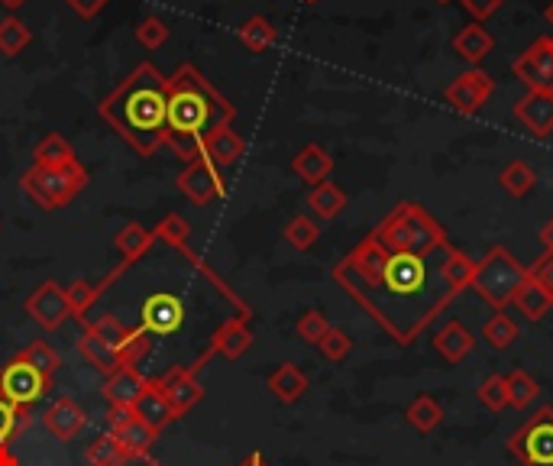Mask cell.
Wrapping results in <instances>:
<instances>
[{"label":"cell","mask_w":553,"mask_h":466,"mask_svg":"<svg viewBox=\"0 0 553 466\" xmlns=\"http://www.w3.org/2000/svg\"><path fill=\"white\" fill-rule=\"evenodd\" d=\"M136 415H140L146 424H152V428H156V431H162L165 424L178 421V418H175V411H172V405L165 402V395H162V389H159V382H156V379H149V386H146V392H143V399L136 402Z\"/></svg>","instance_id":"27"},{"label":"cell","mask_w":553,"mask_h":466,"mask_svg":"<svg viewBox=\"0 0 553 466\" xmlns=\"http://www.w3.org/2000/svg\"><path fill=\"white\" fill-rule=\"evenodd\" d=\"M482 337H486V344L492 350H508L521 337V327L515 324V318H511L508 311H495L486 321V327H482Z\"/></svg>","instance_id":"32"},{"label":"cell","mask_w":553,"mask_h":466,"mask_svg":"<svg viewBox=\"0 0 553 466\" xmlns=\"http://www.w3.org/2000/svg\"><path fill=\"white\" fill-rule=\"evenodd\" d=\"M85 331H91V334H98L104 344H110V347H123L130 340V334H133V327H127L123 321H117L114 314H104V318H98V321H85Z\"/></svg>","instance_id":"41"},{"label":"cell","mask_w":553,"mask_h":466,"mask_svg":"<svg viewBox=\"0 0 553 466\" xmlns=\"http://www.w3.org/2000/svg\"><path fill=\"white\" fill-rule=\"evenodd\" d=\"M65 4L72 7L81 20H94V17H98V13L110 4V0H65Z\"/></svg>","instance_id":"50"},{"label":"cell","mask_w":553,"mask_h":466,"mask_svg":"<svg viewBox=\"0 0 553 466\" xmlns=\"http://www.w3.org/2000/svg\"><path fill=\"white\" fill-rule=\"evenodd\" d=\"M0 4H4L7 10H20V7L26 4V0H0Z\"/></svg>","instance_id":"56"},{"label":"cell","mask_w":553,"mask_h":466,"mask_svg":"<svg viewBox=\"0 0 553 466\" xmlns=\"http://www.w3.org/2000/svg\"><path fill=\"white\" fill-rule=\"evenodd\" d=\"M492 91H495L492 75H486L482 68H469V72L453 78V85L444 91V101L453 107L456 114L473 117V114L482 111V104L492 98Z\"/></svg>","instance_id":"10"},{"label":"cell","mask_w":553,"mask_h":466,"mask_svg":"<svg viewBox=\"0 0 553 466\" xmlns=\"http://www.w3.org/2000/svg\"><path fill=\"white\" fill-rule=\"evenodd\" d=\"M149 334L143 331V327H133V334H130V340L127 344L120 347V356H123V366H136L143 360V356L149 353Z\"/></svg>","instance_id":"47"},{"label":"cell","mask_w":553,"mask_h":466,"mask_svg":"<svg viewBox=\"0 0 553 466\" xmlns=\"http://www.w3.org/2000/svg\"><path fill=\"white\" fill-rule=\"evenodd\" d=\"M136 39H140L143 49H162L165 43H169V23H165L162 17H146L140 26H136Z\"/></svg>","instance_id":"46"},{"label":"cell","mask_w":553,"mask_h":466,"mask_svg":"<svg viewBox=\"0 0 553 466\" xmlns=\"http://www.w3.org/2000/svg\"><path fill=\"white\" fill-rule=\"evenodd\" d=\"M541 243H544V250L547 253H553V217L544 224V230H541Z\"/></svg>","instance_id":"52"},{"label":"cell","mask_w":553,"mask_h":466,"mask_svg":"<svg viewBox=\"0 0 553 466\" xmlns=\"http://www.w3.org/2000/svg\"><path fill=\"white\" fill-rule=\"evenodd\" d=\"M33 421V405H13L10 399L0 395V447H7L20 431L30 428Z\"/></svg>","instance_id":"31"},{"label":"cell","mask_w":553,"mask_h":466,"mask_svg":"<svg viewBox=\"0 0 553 466\" xmlns=\"http://www.w3.org/2000/svg\"><path fill=\"white\" fill-rule=\"evenodd\" d=\"M250 347H253L250 321L237 318V314L220 324L217 331L211 334V344H207V350H211L214 356H224V360H240V356Z\"/></svg>","instance_id":"16"},{"label":"cell","mask_w":553,"mask_h":466,"mask_svg":"<svg viewBox=\"0 0 553 466\" xmlns=\"http://www.w3.org/2000/svg\"><path fill=\"white\" fill-rule=\"evenodd\" d=\"M133 415H136V408H130V405H110L107 408V431L123 428V424H127Z\"/></svg>","instance_id":"51"},{"label":"cell","mask_w":553,"mask_h":466,"mask_svg":"<svg viewBox=\"0 0 553 466\" xmlns=\"http://www.w3.org/2000/svg\"><path fill=\"white\" fill-rule=\"evenodd\" d=\"M143 331L149 337H159V334H175L178 327L185 324V305L182 298L172 295V292H159V295H149L143 301Z\"/></svg>","instance_id":"12"},{"label":"cell","mask_w":553,"mask_h":466,"mask_svg":"<svg viewBox=\"0 0 553 466\" xmlns=\"http://www.w3.org/2000/svg\"><path fill=\"white\" fill-rule=\"evenodd\" d=\"M437 4H450V0H437Z\"/></svg>","instance_id":"58"},{"label":"cell","mask_w":553,"mask_h":466,"mask_svg":"<svg viewBox=\"0 0 553 466\" xmlns=\"http://www.w3.org/2000/svg\"><path fill=\"white\" fill-rule=\"evenodd\" d=\"M240 466H269V463H266V457H262V454H259V450H253V454H250V457H246V460H243Z\"/></svg>","instance_id":"55"},{"label":"cell","mask_w":553,"mask_h":466,"mask_svg":"<svg viewBox=\"0 0 553 466\" xmlns=\"http://www.w3.org/2000/svg\"><path fill=\"white\" fill-rule=\"evenodd\" d=\"M20 356L30 366H36L43 376H49V379H55V373H59V366H62V353L55 347H49L46 340H33L30 347L20 350Z\"/></svg>","instance_id":"39"},{"label":"cell","mask_w":553,"mask_h":466,"mask_svg":"<svg viewBox=\"0 0 553 466\" xmlns=\"http://www.w3.org/2000/svg\"><path fill=\"white\" fill-rule=\"evenodd\" d=\"M508 454L521 466H553V405H541L508 437Z\"/></svg>","instance_id":"6"},{"label":"cell","mask_w":553,"mask_h":466,"mask_svg":"<svg viewBox=\"0 0 553 466\" xmlns=\"http://www.w3.org/2000/svg\"><path fill=\"white\" fill-rule=\"evenodd\" d=\"M214 360V353L211 350H201L198 353V360L191 363V366H175V369H169L165 376H159L156 382H159V389H162V395H165V402L172 405V411H175V418H182V415H188L191 408H195L198 402H201V395H204V389H201V382H198V373Z\"/></svg>","instance_id":"7"},{"label":"cell","mask_w":553,"mask_h":466,"mask_svg":"<svg viewBox=\"0 0 553 466\" xmlns=\"http://www.w3.org/2000/svg\"><path fill=\"white\" fill-rule=\"evenodd\" d=\"M43 424H46V431L55 437L59 444H72L75 437L85 431V424H88V411L81 408L72 395H59L46 411H43Z\"/></svg>","instance_id":"14"},{"label":"cell","mask_w":553,"mask_h":466,"mask_svg":"<svg viewBox=\"0 0 553 466\" xmlns=\"http://www.w3.org/2000/svg\"><path fill=\"white\" fill-rule=\"evenodd\" d=\"M550 46H553V36H550Z\"/></svg>","instance_id":"60"},{"label":"cell","mask_w":553,"mask_h":466,"mask_svg":"<svg viewBox=\"0 0 553 466\" xmlns=\"http://www.w3.org/2000/svg\"><path fill=\"white\" fill-rule=\"evenodd\" d=\"M49 389H55V379L43 376L36 366L26 363L20 353L0 369V395L10 399L13 405H33L43 399Z\"/></svg>","instance_id":"8"},{"label":"cell","mask_w":553,"mask_h":466,"mask_svg":"<svg viewBox=\"0 0 553 466\" xmlns=\"http://www.w3.org/2000/svg\"><path fill=\"white\" fill-rule=\"evenodd\" d=\"M444 415H447L444 405H440L431 392L414 395L411 405L405 408V421H408L418 434H431V431H437L440 424H444Z\"/></svg>","instance_id":"24"},{"label":"cell","mask_w":553,"mask_h":466,"mask_svg":"<svg viewBox=\"0 0 553 466\" xmlns=\"http://www.w3.org/2000/svg\"><path fill=\"white\" fill-rule=\"evenodd\" d=\"M75 159L78 156H75L72 143H68L65 136H59V133L43 136V140H39L36 149H33V166H49V169H55V166H68V162H75Z\"/></svg>","instance_id":"30"},{"label":"cell","mask_w":553,"mask_h":466,"mask_svg":"<svg viewBox=\"0 0 553 466\" xmlns=\"http://www.w3.org/2000/svg\"><path fill=\"white\" fill-rule=\"evenodd\" d=\"M528 279H534L544 292L553 295V253H544L541 259H537V263H531Z\"/></svg>","instance_id":"48"},{"label":"cell","mask_w":553,"mask_h":466,"mask_svg":"<svg viewBox=\"0 0 553 466\" xmlns=\"http://www.w3.org/2000/svg\"><path fill=\"white\" fill-rule=\"evenodd\" d=\"M511 305H515L531 324H537V321H544L547 314H550V308H553V295L544 292L534 279H524L521 289L515 292V298H511Z\"/></svg>","instance_id":"26"},{"label":"cell","mask_w":553,"mask_h":466,"mask_svg":"<svg viewBox=\"0 0 553 466\" xmlns=\"http://www.w3.org/2000/svg\"><path fill=\"white\" fill-rule=\"evenodd\" d=\"M524 279H528V266L515 259V253H508L505 246H492L476 263V276L469 289L482 301H489L495 311H505Z\"/></svg>","instance_id":"4"},{"label":"cell","mask_w":553,"mask_h":466,"mask_svg":"<svg viewBox=\"0 0 553 466\" xmlns=\"http://www.w3.org/2000/svg\"><path fill=\"white\" fill-rule=\"evenodd\" d=\"M476 399H479V405H486L489 411H505L508 408V382H505V376H499V373H492V376H486L479 382V389H476Z\"/></svg>","instance_id":"42"},{"label":"cell","mask_w":553,"mask_h":466,"mask_svg":"<svg viewBox=\"0 0 553 466\" xmlns=\"http://www.w3.org/2000/svg\"><path fill=\"white\" fill-rule=\"evenodd\" d=\"M98 114L140 159L156 156V149L165 146L169 78L152 62H140L98 104Z\"/></svg>","instance_id":"2"},{"label":"cell","mask_w":553,"mask_h":466,"mask_svg":"<svg viewBox=\"0 0 553 466\" xmlns=\"http://www.w3.org/2000/svg\"><path fill=\"white\" fill-rule=\"evenodd\" d=\"M237 111L207 81L195 65L182 62L169 75V117H165V146L178 159L204 156V140L220 127H230Z\"/></svg>","instance_id":"3"},{"label":"cell","mask_w":553,"mask_h":466,"mask_svg":"<svg viewBox=\"0 0 553 466\" xmlns=\"http://www.w3.org/2000/svg\"><path fill=\"white\" fill-rule=\"evenodd\" d=\"M460 4H463V10H466L476 23H486V20L492 17V13L502 7V0H460Z\"/></svg>","instance_id":"49"},{"label":"cell","mask_w":553,"mask_h":466,"mask_svg":"<svg viewBox=\"0 0 553 466\" xmlns=\"http://www.w3.org/2000/svg\"><path fill=\"white\" fill-rule=\"evenodd\" d=\"M473 347H476V337H473V331L460 321V318H450L440 331L434 334V350L444 356L447 363H460V360H466L469 353H473Z\"/></svg>","instance_id":"18"},{"label":"cell","mask_w":553,"mask_h":466,"mask_svg":"<svg viewBox=\"0 0 553 466\" xmlns=\"http://www.w3.org/2000/svg\"><path fill=\"white\" fill-rule=\"evenodd\" d=\"M152 237L162 240V243H169L172 250H178V246L191 240V224L185 221L182 214H165L162 221L156 224V230H152Z\"/></svg>","instance_id":"43"},{"label":"cell","mask_w":553,"mask_h":466,"mask_svg":"<svg viewBox=\"0 0 553 466\" xmlns=\"http://www.w3.org/2000/svg\"><path fill=\"white\" fill-rule=\"evenodd\" d=\"M308 208L321 217V221H337L347 208V191L334 182H321L308 191Z\"/></svg>","instance_id":"28"},{"label":"cell","mask_w":553,"mask_h":466,"mask_svg":"<svg viewBox=\"0 0 553 466\" xmlns=\"http://www.w3.org/2000/svg\"><path fill=\"white\" fill-rule=\"evenodd\" d=\"M120 466H162V463H156L152 457H130V460H123Z\"/></svg>","instance_id":"54"},{"label":"cell","mask_w":553,"mask_h":466,"mask_svg":"<svg viewBox=\"0 0 553 466\" xmlns=\"http://www.w3.org/2000/svg\"><path fill=\"white\" fill-rule=\"evenodd\" d=\"M317 237H321V227H317L308 214H298L285 224V240H288V246H295L298 253L311 250V246L317 243Z\"/></svg>","instance_id":"40"},{"label":"cell","mask_w":553,"mask_h":466,"mask_svg":"<svg viewBox=\"0 0 553 466\" xmlns=\"http://www.w3.org/2000/svg\"><path fill=\"white\" fill-rule=\"evenodd\" d=\"M499 185L508 191L511 198H524V195H531V188L537 185V175H534V169L528 166V162L515 159V162H508V166L502 169Z\"/></svg>","instance_id":"36"},{"label":"cell","mask_w":553,"mask_h":466,"mask_svg":"<svg viewBox=\"0 0 553 466\" xmlns=\"http://www.w3.org/2000/svg\"><path fill=\"white\" fill-rule=\"evenodd\" d=\"M544 20H547V23L553 26V0H550V4L544 7Z\"/></svg>","instance_id":"57"},{"label":"cell","mask_w":553,"mask_h":466,"mask_svg":"<svg viewBox=\"0 0 553 466\" xmlns=\"http://www.w3.org/2000/svg\"><path fill=\"white\" fill-rule=\"evenodd\" d=\"M146 386H149V379L140 373V369H136V366H123V369H117L114 376L104 379V399L110 405H130V408H136V402L143 399Z\"/></svg>","instance_id":"17"},{"label":"cell","mask_w":553,"mask_h":466,"mask_svg":"<svg viewBox=\"0 0 553 466\" xmlns=\"http://www.w3.org/2000/svg\"><path fill=\"white\" fill-rule=\"evenodd\" d=\"M515 117L537 140L553 133V91H528L515 104Z\"/></svg>","instance_id":"15"},{"label":"cell","mask_w":553,"mask_h":466,"mask_svg":"<svg viewBox=\"0 0 553 466\" xmlns=\"http://www.w3.org/2000/svg\"><path fill=\"white\" fill-rule=\"evenodd\" d=\"M304 4H317V0H304Z\"/></svg>","instance_id":"59"},{"label":"cell","mask_w":553,"mask_h":466,"mask_svg":"<svg viewBox=\"0 0 553 466\" xmlns=\"http://www.w3.org/2000/svg\"><path fill=\"white\" fill-rule=\"evenodd\" d=\"M30 43H33V33H30V26H26L20 17L0 20V52H4L7 59L20 56V52Z\"/></svg>","instance_id":"37"},{"label":"cell","mask_w":553,"mask_h":466,"mask_svg":"<svg viewBox=\"0 0 553 466\" xmlns=\"http://www.w3.org/2000/svg\"><path fill=\"white\" fill-rule=\"evenodd\" d=\"M269 392L279 399L282 405H295L304 392H308V376H304V369L295 366V363H282L279 369H272L269 373Z\"/></svg>","instance_id":"21"},{"label":"cell","mask_w":553,"mask_h":466,"mask_svg":"<svg viewBox=\"0 0 553 466\" xmlns=\"http://www.w3.org/2000/svg\"><path fill=\"white\" fill-rule=\"evenodd\" d=\"M152 243H156V237H152V230H146L143 224H127L114 240V246L120 250V263H127V266L140 263Z\"/></svg>","instance_id":"29"},{"label":"cell","mask_w":553,"mask_h":466,"mask_svg":"<svg viewBox=\"0 0 553 466\" xmlns=\"http://www.w3.org/2000/svg\"><path fill=\"white\" fill-rule=\"evenodd\" d=\"M78 353L85 356V360L98 369V373H104V379L107 376H114L117 369H123V356H120V350L117 347H110V344H104V340L98 337V334H91V331H85L78 337Z\"/></svg>","instance_id":"22"},{"label":"cell","mask_w":553,"mask_h":466,"mask_svg":"<svg viewBox=\"0 0 553 466\" xmlns=\"http://www.w3.org/2000/svg\"><path fill=\"white\" fill-rule=\"evenodd\" d=\"M327 331H330V324H327V318L321 311H304L298 318V324H295V334L304 340V344H311V347L321 344Z\"/></svg>","instance_id":"45"},{"label":"cell","mask_w":553,"mask_h":466,"mask_svg":"<svg viewBox=\"0 0 553 466\" xmlns=\"http://www.w3.org/2000/svg\"><path fill=\"white\" fill-rule=\"evenodd\" d=\"M85 460H88V466H120L123 460H130V454L120 447L114 434L104 431L101 437H94V441L88 444Z\"/></svg>","instance_id":"33"},{"label":"cell","mask_w":553,"mask_h":466,"mask_svg":"<svg viewBox=\"0 0 553 466\" xmlns=\"http://www.w3.org/2000/svg\"><path fill=\"white\" fill-rule=\"evenodd\" d=\"M492 46H495V39L486 33V26H479V23L463 26V30L456 33V39H453L456 56L466 59L469 65H479L492 52Z\"/></svg>","instance_id":"25"},{"label":"cell","mask_w":553,"mask_h":466,"mask_svg":"<svg viewBox=\"0 0 553 466\" xmlns=\"http://www.w3.org/2000/svg\"><path fill=\"white\" fill-rule=\"evenodd\" d=\"M292 172L301 178V182H308L314 188V185L327 182L330 172H334V156H330L324 146L308 143V146H301L298 156L292 159Z\"/></svg>","instance_id":"20"},{"label":"cell","mask_w":553,"mask_h":466,"mask_svg":"<svg viewBox=\"0 0 553 466\" xmlns=\"http://www.w3.org/2000/svg\"><path fill=\"white\" fill-rule=\"evenodd\" d=\"M175 185L191 204H198V208H204V204H211V201H220L227 195L224 169H217L207 156L185 162V169L175 178Z\"/></svg>","instance_id":"9"},{"label":"cell","mask_w":553,"mask_h":466,"mask_svg":"<svg viewBox=\"0 0 553 466\" xmlns=\"http://www.w3.org/2000/svg\"><path fill=\"white\" fill-rule=\"evenodd\" d=\"M275 39H279V33H275V26L266 17H250L240 26V43L250 52H269Z\"/></svg>","instance_id":"35"},{"label":"cell","mask_w":553,"mask_h":466,"mask_svg":"<svg viewBox=\"0 0 553 466\" xmlns=\"http://www.w3.org/2000/svg\"><path fill=\"white\" fill-rule=\"evenodd\" d=\"M317 350H321L324 360L330 363H340V360H347L350 350H353V337L343 331V327H330V331L324 334V340L317 344Z\"/></svg>","instance_id":"44"},{"label":"cell","mask_w":553,"mask_h":466,"mask_svg":"<svg viewBox=\"0 0 553 466\" xmlns=\"http://www.w3.org/2000/svg\"><path fill=\"white\" fill-rule=\"evenodd\" d=\"M65 298H68V308H72V318L75 321H88V311L94 308V301L101 298V292H98V285H91L85 279H75L65 289Z\"/></svg>","instance_id":"38"},{"label":"cell","mask_w":553,"mask_h":466,"mask_svg":"<svg viewBox=\"0 0 553 466\" xmlns=\"http://www.w3.org/2000/svg\"><path fill=\"white\" fill-rule=\"evenodd\" d=\"M120 441V447L127 450L130 457H149V450L156 447V441H159V431L152 428V424H146L140 415H133L123 428H117V431H110Z\"/></svg>","instance_id":"23"},{"label":"cell","mask_w":553,"mask_h":466,"mask_svg":"<svg viewBox=\"0 0 553 466\" xmlns=\"http://www.w3.org/2000/svg\"><path fill=\"white\" fill-rule=\"evenodd\" d=\"M204 156L211 159L217 169H230L246 156V140L233 127H220L204 140Z\"/></svg>","instance_id":"19"},{"label":"cell","mask_w":553,"mask_h":466,"mask_svg":"<svg viewBox=\"0 0 553 466\" xmlns=\"http://www.w3.org/2000/svg\"><path fill=\"white\" fill-rule=\"evenodd\" d=\"M508 382V405L511 408H531V402H537V395H541V386H537V379L531 373H524V369H511L505 376Z\"/></svg>","instance_id":"34"},{"label":"cell","mask_w":553,"mask_h":466,"mask_svg":"<svg viewBox=\"0 0 553 466\" xmlns=\"http://www.w3.org/2000/svg\"><path fill=\"white\" fill-rule=\"evenodd\" d=\"M0 466H20V457L10 447H0Z\"/></svg>","instance_id":"53"},{"label":"cell","mask_w":553,"mask_h":466,"mask_svg":"<svg viewBox=\"0 0 553 466\" xmlns=\"http://www.w3.org/2000/svg\"><path fill=\"white\" fill-rule=\"evenodd\" d=\"M23 311L43 327V331H59V327L72 318V308H68L65 289L59 282H43L39 289L23 301Z\"/></svg>","instance_id":"11"},{"label":"cell","mask_w":553,"mask_h":466,"mask_svg":"<svg viewBox=\"0 0 553 466\" xmlns=\"http://www.w3.org/2000/svg\"><path fill=\"white\" fill-rule=\"evenodd\" d=\"M515 75L531 91H553V46L547 36L521 52L515 62Z\"/></svg>","instance_id":"13"},{"label":"cell","mask_w":553,"mask_h":466,"mask_svg":"<svg viewBox=\"0 0 553 466\" xmlns=\"http://www.w3.org/2000/svg\"><path fill=\"white\" fill-rule=\"evenodd\" d=\"M88 182H91V175L78 159L68 162V166H55V169L33 166V169H26L23 178H20L23 191L43 211H59V208H65V204H72L81 191L88 188Z\"/></svg>","instance_id":"5"},{"label":"cell","mask_w":553,"mask_h":466,"mask_svg":"<svg viewBox=\"0 0 553 466\" xmlns=\"http://www.w3.org/2000/svg\"><path fill=\"white\" fill-rule=\"evenodd\" d=\"M453 250L431 211L402 201L334 266V282L398 347H411L463 295L447 276Z\"/></svg>","instance_id":"1"}]
</instances>
